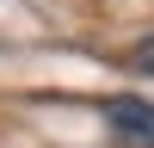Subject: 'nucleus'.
Returning <instances> with one entry per match:
<instances>
[{"mask_svg": "<svg viewBox=\"0 0 154 148\" xmlns=\"http://www.w3.org/2000/svg\"><path fill=\"white\" fill-rule=\"evenodd\" d=\"M136 68H154V43H142V49H136Z\"/></svg>", "mask_w": 154, "mask_h": 148, "instance_id": "nucleus-2", "label": "nucleus"}, {"mask_svg": "<svg viewBox=\"0 0 154 148\" xmlns=\"http://www.w3.org/2000/svg\"><path fill=\"white\" fill-rule=\"evenodd\" d=\"M105 123H111V136H123V142L154 148V105H148V99H136V93H111V99H105Z\"/></svg>", "mask_w": 154, "mask_h": 148, "instance_id": "nucleus-1", "label": "nucleus"}]
</instances>
